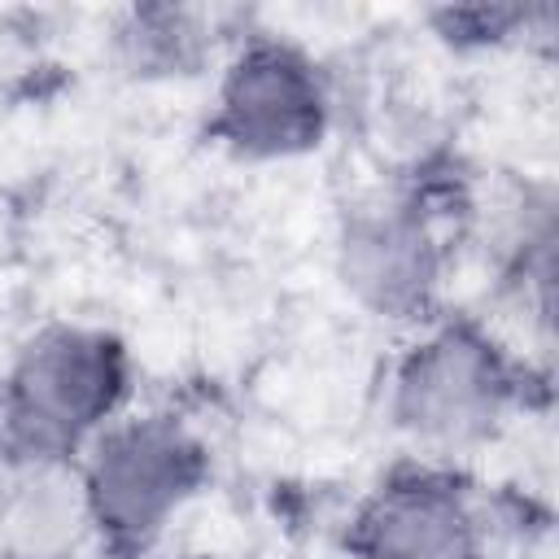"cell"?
<instances>
[{"label": "cell", "mask_w": 559, "mask_h": 559, "mask_svg": "<svg viewBox=\"0 0 559 559\" xmlns=\"http://www.w3.org/2000/svg\"><path fill=\"white\" fill-rule=\"evenodd\" d=\"M480 197L459 162L437 148L380 188L354 197L332 227V280L345 301L389 328L415 332L445 306L454 253L472 240Z\"/></svg>", "instance_id": "1"}, {"label": "cell", "mask_w": 559, "mask_h": 559, "mask_svg": "<svg viewBox=\"0 0 559 559\" xmlns=\"http://www.w3.org/2000/svg\"><path fill=\"white\" fill-rule=\"evenodd\" d=\"M550 371L533 367L489 319L441 310L406 332L384 376V419L415 459L463 467L524 419L533 389Z\"/></svg>", "instance_id": "2"}, {"label": "cell", "mask_w": 559, "mask_h": 559, "mask_svg": "<svg viewBox=\"0 0 559 559\" xmlns=\"http://www.w3.org/2000/svg\"><path fill=\"white\" fill-rule=\"evenodd\" d=\"M131 397L135 354L114 328L48 319L0 367V441L22 463H74Z\"/></svg>", "instance_id": "3"}, {"label": "cell", "mask_w": 559, "mask_h": 559, "mask_svg": "<svg viewBox=\"0 0 559 559\" xmlns=\"http://www.w3.org/2000/svg\"><path fill=\"white\" fill-rule=\"evenodd\" d=\"M96 559H148L214 480L205 432L175 411H127L79 459Z\"/></svg>", "instance_id": "4"}, {"label": "cell", "mask_w": 559, "mask_h": 559, "mask_svg": "<svg viewBox=\"0 0 559 559\" xmlns=\"http://www.w3.org/2000/svg\"><path fill=\"white\" fill-rule=\"evenodd\" d=\"M336 122V70L284 31L245 26L214 66L205 140L236 162L271 166L310 157Z\"/></svg>", "instance_id": "5"}, {"label": "cell", "mask_w": 559, "mask_h": 559, "mask_svg": "<svg viewBox=\"0 0 559 559\" xmlns=\"http://www.w3.org/2000/svg\"><path fill=\"white\" fill-rule=\"evenodd\" d=\"M349 559H476L485 555V489L454 463L397 459L341 524Z\"/></svg>", "instance_id": "6"}, {"label": "cell", "mask_w": 559, "mask_h": 559, "mask_svg": "<svg viewBox=\"0 0 559 559\" xmlns=\"http://www.w3.org/2000/svg\"><path fill=\"white\" fill-rule=\"evenodd\" d=\"M240 31L227 26V13L201 4H127L109 17L105 57L109 66L144 87L157 83H188L210 74Z\"/></svg>", "instance_id": "7"}, {"label": "cell", "mask_w": 559, "mask_h": 559, "mask_svg": "<svg viewBox=\"0 0 559 559\" xmlns=\"http://www.w3.org/2000/svg\"><path fill=\"white\" fill-rule=\"evenodd\" d=\"M0 550L31 559H87L96 555L87 502L74 463H26Z\"/></svg>", "instance_id": "8"}, {"label": "cell", "mask_w": 559, "mask_h": 559, "mask_svg": "<svg viewBox=\"0 0 559 559\" xmlns=\"http://www.w3.org/2000/svg\"><path fill=\"white\" fill-rule=\"evenodd\" d=\"M550 4H441L424 13L428 35L454 57H485L550 35Z\"/></svg>", "instance_id": "9"}, {"label": "cell", "mask_w": 559, "mask_h": 559, "mask_svg": "<svg viewBox=\"0 0 559 559\" xmlns=\"http://www.w3.org/2000/svg\"><path fill=\"white\" fill-rule=\"evenodd\" d=\"M22 476H26V463L0 441V533H4V520H9V511H13V498H17Z\"/></svg>", "instance_id": "10"}, {"label": "cell", "mask_w": 559, "mask_h": 559, "mask_svg": "<svg viewBox=\"0 0 559 559\" xmlns=\"http://www.w3.org/2000/svg\"><path fill=\"white\" fill-rule=\"evenodd\" d=\"M183 559H227V555H214V550H201V555H183Z\"/></svg>", "instance_id": "11"}, {"label": "cell", "mask_w": 559, "mask_h": 559, "mask_svg": "<svg viewBox=\"0 0 559 559\" xmlns=\"http://www.w3.org/2000/svg\"><path fill=\"white\" fill-rule=\"evenodd\" d=\"M0 559H31V555H9V550H0Z\"/></svg>", "instance_id": "12"}, {"label": "cell", "mask_w": 559, "mask_h": 559, "mask_svg": "<svg viewBox=\"0 0 559 559\" xmlns=\"http://www.w3.org/2000/svg\"><path fill=\"white\" fill-rule=\"evenodd\" d=\"M476 559H493V555H476Z\"/></svg>", "instance_id": "13"}]
</instances>
